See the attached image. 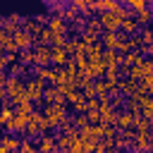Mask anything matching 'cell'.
Returning <instances> with one entry per match:
<instances>
[{"label": "cell", "instance_id": "1", "mask_svg": "<svg viewBox=\"0 0 153 153\" xmlns=\"http://www.w3.org/2000/svg\"><path fill=\"white\" fill-rule=\"evenodd\" d=\"M43 105V103H41ZM41 115L45 117V122L50 124V129H57V124L67 117V105H43V110H41Z\"/></svg>", "mask_w": 153, "mask_h": 153}, {"label": "cell", "instance_id": "2", "mask_svg": "<svg viewBox=\"0 0 153 153\" xmlns=\"http://www.w3.org/2000/svg\"><path fill=\"white\" fill-rule=\"evenodd\" d=\"M43 88H45V84H43V81H38L36 76H31V79H24V93H26V98H29L33 105H38V103H41Z\"/></svg>", "mask_w": 153, "mask_h": 153}, {"label": "cell", "instance_id": "3", "mask_svg": "<svg viewBox=\"0 0 153 153\" xmlns=\"http://www.w3.org/2000/svg\"><path fill=\"white\" fill-rule=\"evenodd\" d=\"M31 50H33V65H36V67H53V65H50V45L33 43Z\"/></svg>", "mask_w": 153, "mask_h": 153}, {"label": "cell", "instance_id": "4", "mask_svg": "<svg viewBox=\"0 0 153 153\" xmlns=\"http://www.w3.org/2000/svg\"><path fill=\"white\" fill-rule=\"evenodd\" d=\"M96 19H98V24H100L103 31H117L120 29V22H122L115 12H98Z\"/></svg>", "mask_w": 153, "mask_h": 153}, {"label": "cell", "instance_id": "5", "mask_svg": "<svg viewBox=\"0 0 153 153\" xmlns=\"http://www.w3.org/2000/svg\"><path fill=\"white\" fill-rule=\"evenodd\" d=\"M45 26H48V29H50L55 36H67V31H69V24H65V19H62L60 14H53V17H48Z\"/></svg>", "mask_w": 153, "mask_h": 153}, {"label": "cell", "instance_id": "6", "mask_svg": "<svg viewBox=\"0 0 153 153\" xmlns=\"http://www.w3.org/2000/svg\"><path fill=\"white\" fill-rule=\"evenodd\" d=\"M115 129H117V131L134 129V115H131L129 110H122V112H117V117H115Z\"/></svg>", "mask_w": 153, "mask_h": 153}, {"label": "cell", "instance_id": "7", "mask_svg": "<svg viewBox=\"0 0 153 153\" xmlns=\"http://www.w3.org/2000/svg\"><path fill=\"white\" fill-rule=\"evenodd\" d=\"M36 151L38 153H53L55 151V136L53 134H38V139H36Z\"/></svg>", "mask_w": 153, "mask_h": 153}, {"label": "cell", "instance_id": "8", "mask_svg": "<svg viewBox=\"0 0 153 153\" xmlns=\"http://www.w3.org/2000/svg\"><path fill=\"white\" fill-rule=\"evenodd\" d=\"M72 60V55H67L65 48H50V65L53 67H65Z\"/></svg>", "mask_w": 153, "mask_h": 153}, {"label": "cell", "instance_id": "9", "mask_svg": "<svg viewBox=\"0 0 153 153\" xmlns=\"http://www.w3.org/2000/svg\"><path fill=\"white\" fill-rule=\"evenodd\" d=\"M139 29H141V26L136 24L134 14H129L127 19H122V22H120V29H117V31H120V33H124V36H136V33H139Z\"/></svg>", "mask_w": 153, "mask_h": 153}, {"label": "cell", "instance_id": "10", "mask_svg": "<svg viewBox=\"0 0 153 153\" xmlns=\"http://www.w3.org/2000/svg\"><path fill=\"white\" fill-rule=\"evenodd\" d=\"M12 41H14V45H17V50H24V48H31L33 45V36H29L26 31H17V33H12Z\"/></svg>", "mask_w": 153, "mask_h": 153}, {"label": "cell", "instance_id": "11", "mask_svg": "<svg viewBox=\"0 0 153 153\" xmlns=\"http://www.w3.org/2000/svg\"><path fill=\"white\" fill-rule=\"evenodd\" d=\"M22 31H26L29 36H38V31H41V24H38V19L36 17H29V19H22Z\"/></svg>", "mask_w": 153, "mask_h": 153}, {"label": "cell", "instance_id": "12", "mask_svg": "<svg viewBox=\"0 0 153 153\" xmlns=\"http://www.w3.org/2000/svg\"><path fill=\"white\" fill-rule=\"evenodd\" d=\"M0 143H2L7 151H12V153H14V151H19V146H22V139H17L14 134H2V136H0Z\"/></svg>", "mask_w": 153, "mask_h": 153}, {"label": "cell", "instance_id": "13", "mask_svg": "<svg viewBox=\"0 0 153 153\" xmlns=\"http://www.w3.org/2000/svg\"><path fill=\"white\" fill-rule=\"evenodd\" d=\"M136 88H139V86H136V81H131V79H120V81H117V93L131 96Z\"/></svg>", "mask_w": 153, "mask_h": 153}, {"label": "cell", "instance_id": "14", "mask_svg": "<svg viewBox=\"0 0 153 153\" xmlns=\"http://www.w3.org/2000/svg\"><path fill=\"white\" fill-rule=\"evenodd\" d=\"M134 19H136V24H139V26H148V24H151V7L139 10V12L134 14Z\"/></svg>", "mask_w": 153, "mask_h": 153}, {"label": "cell", "instance_id": "15", "mask_svg": "<svg viewBox=\"0 0 153 153\" xmlns=\"http://www.w3.org/2000/svg\"><path fill=\"white\" fill-rule=\"evenodd\" d=\"M33 76H36L38 81H43V84H45V81L50 84V76H53V67H36V69H33Z\"/></svg>", "mask_w": 153, "mask_h": 153}, {"label": "cell", "instance_id": "16", "mask_svg": "<svg viewBox=\"0 0 153 153\" xmlns=\"http://www.w3.org/2000/svg\"><path fill=\"white\" fill-rule=\"evenodd\" d=\"M17 60H19L24 67L33 65V50H31V48H24V50H19V53H17Z\"/></svg>", "mask_w": 153, "mask_h": 153}, {"label": "cell", "instance_id": "17", "mask_svg": "<svg viewBox=\"0 0 153 153\" xmlns=\"http://www.w3.org/2000/svg\"><path fill=\"white\" fill-rule=\"evenodd\" d=\"M67 2H69V7H74L81 17H88V14H91V12H88V2H86V0H67Z\"/></svg>", "mask_w": 153, "mask_h": 153}, {"label": "cell", "instance_id": "18", "mask_svg": "<svg viewBox=\"0 0 153 153\" xmlns=\"http://www.w3.org/2000/svg\"><path fill=\"white\" fill-rule=\"evenodd\" d=\"M136 67L141 69V74H153V62H151V57H141V62H139Z\"/></svg>", "mask_w": 153, "mask_h": 153}, {"label": "cell", "instance_id": "19", "mask_svg": "<svg viewBox=\"0 0 153 153\" xmlns=\"http://www.w3.org/2000/svg\"><path fill=\"white\" fill-rule=\"evenodd\" d=\"M48 5H50V10H53V14H60L69 2H67V0H48Z\"/></svg>", "mask_w": 153, "mask_h": 153}, {"label": "cell", "instance_id": "20", "mask_svg": "<svg viewBox=\"0 0 153 153\" xmlns=\"http://www.w3.org/2000/svg\"><path fill=\"white\" fill-rule=\"evenodd\" d=\"M79 91H81V96H84V98H96V88H93V79H91L88 84H84V86H81Z\"/></svg>", "mask_w": 153, "mask_h": 153}, {"label": "cell", "instance_id": "21", "mask_svg": "<svg viewBox=\"0 0 153 153\" xmlns=\"http://www.w3.org/2000/svg\"><path fill=\"white\" fill-rule=\"evenodd\" d=\"M17 153H38V151H36V146H33V141H31V139H24Z\"/></svg>", "mask_w": 153, "mask_h": 153}, {"label": "cell", "instance_id": "22", "mask_svg": "<svg viewBox=\"0 0 153 153\" xmlns=\"http://www.w3.org/2000/svg\"><path fill=\"white\" fill-rule=\"evenodd\" d=\"M14 62H17V55H14V53H5V55L0 57V65H2L5 69H7L10 65H14Z\"/></svg>", "mask_w": 153, "mask_h": 153}, {"label": "cell", "instance_id": "23", "mask_svg": "<svg viewBox=\"0 0 153 153\" xmlns=\"http://www.w3.org/2000/svg\"><path fill=\"white\" fill-rule=\"evenodd\" d=\"M81 98H84V96H81V91H79V88H76V91H74V93H69V96H67V103H72V105H74V103H79V100H81Z\"/></svg>", "mask_w": 153, "mask_h": 153}, {"label": "cell", "instance_id": "24", "mask_svg": "<svg viewBox=\"0 0 153 153\" xmlns=\"http://www.w3.org/2000/svg\"><path fill=\"white\" fill-rule=\"evenodd\" d=\"M0 79H7V69H5L2 65H0Z\"/></svg>", "mask_w": 153, "mask_h": 153}, {"label": "cell", "instance_id": "25", "mask_svg": "<svg viewBox=\"0 0 153 153\" xmlns=\"http://www.w3.org/2000/svg\"><path fill=\"white\" fill-rule=\"evenodd\" d=\"M129 2H131V0H117V5H122V7H127Z\"/></svg>", "mask_w": 153, "mask_h": 153}, {"label": "cell", "instance_id": "26", "mask_svg": "<svg viewBox=\"0 0 153 153\" xmlns=\"http://www.w3.org/2000/svg\"><path fill=\"white\" fill-rule=\"evenodd\" d=\"M141 2H143V5H148V7H151V2H153V0H141Z\"/></svg>", "mask_w": 153, "mask_h": 153}, {"label": "cell", "instance_id": "27", "mask_svg": "<svg viewBox=\"0 0 153 153\" xmlns=\"http://www.w3.org/2000/svg\"><path fill=\"white\" fill-rule=\"evenodd\" d=\"M2 86H5V79H0V88H2Z\"/></svg>", "mask_w": 153, "mask_h": 153}, {"label": "cell", "instance_id": "28", "mask_svg": "<svg viewBox=\"0 0 153 153\" xmlns=\"http://www.w3.org/2000/svg\"><path fill=\"white\" fill-rule=\"evenodd\" d=\"M0 22H2V17H0Z\"/></svg>", "mask_w": 153, "mask_h": 153}, {"label": "cell", "instance_id": "29", "mask_svg": "<svg viewBox=\"0 0 153 153\" xmlns=\"http://www.w3.org/2000/svg\"><path fill=\"white\" fill-rule=\"evenodd\" d=\"M14 153H17V151H14Z\"/></svg>", "mask_w": 153, "mask_h": 153}]
</instances>
